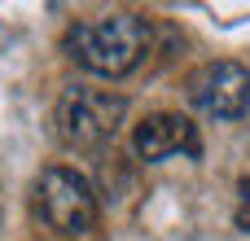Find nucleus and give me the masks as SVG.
Listing matches in <instances>:
<instances>
[{
    "mask_svg": "<svg viewBox=\"0 0 250 241\" xmlns=\"http://www.w3.org/2000/svg\"><path fill=\"white\" fill-rule=\"evenodd\" d=\"M66 48L83 70L101 79H123L149 53V22L141 13H101L92 22H75L66 31Z\"/></svg>",
    "mask_w": 250,
    "mask_h": 241,
    "instance_id": "nucleus-1",
    "label": "nucleus"
},
{
    "mask_svg": "<svg viewBox=\"0 0 250 241\" xmlns=\"http://www.w3.org/2000/svg\"><path fill=\"white\" fill-rule=\"evenodd\" d=\"M123 119H127V101L119 92H110V88H88V83L66 88L62 101H57V114H53L62 145L83 149V154L110 145L119 136Z\"/></svg>",
    "mask_w": 250,
    "mask_h": 241,
    "instance_id": "nucleus-2",
    "label": "nucleus"
},
{
    "mask_svg": "<svg viewBox=\"0 0 250 241\" xmlns=\"http://www.w3.org/2000/svg\"><path fill=\"white\" fill-rule=\"evenodd\" d=\"M35 215L62 237H88L101 220L97 189L75 167H44L35 180Z\"/></svg>",
    "mask_w": 250,
    "mask_h": 241,
    "instance_id": "nucleus-3",
    "label": "nucleus"
},
{
    "mask_svg": "<svg viewBox=\"0 0 250 241\" xmlns=\"http://www.w3.org/2000/svg\"><path fill=\"white\" fill-rule=\"evenodd\" d=\"M185 97L198 114L233 123L250 114V70L242 61H207L185 79Z\"/></svg>",
    "mask_w": 250,
    "mask_h": 241,
    "instance_id": "nucleus-4",
    "label": "nucleus"
},
{
    "mask_svg": "<svg viewBox=\"0 0 250 241\" xmlns=\"http://www.w3.org/2000/svg\"><path fill=\"white\" fill-rule=\"evenodd\" d=\"M132 149H136L141 162H163V158H176V154L198 158L202 141H198V127L185 114H149L145 123H136Z\"/></svg>",
    "mask_w": 250,
    "mask_h": 241,
    "instance_id": "nucleus-5",
    "label": "nucleus"
},
{
    "mask_svg": "<svg viewBox=\"0 0 250 241\" xmlns=\"http://www.w3.org/2000/svg\"><path fill=\"white\" fill-rule=\"evenodd\" d=\"M233 220H237L242 233H250V176L237 184V211H233Z\"/></svg>",
    "mask_w": 250,
    "mask_h": 241,
    "instance_id": "nucleus-6",
    "label": "nucleus"
}]
</instances>
